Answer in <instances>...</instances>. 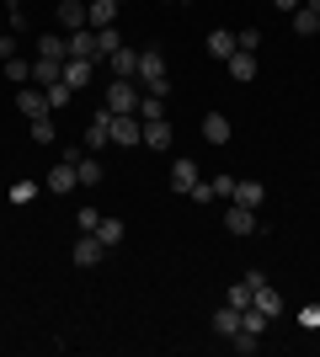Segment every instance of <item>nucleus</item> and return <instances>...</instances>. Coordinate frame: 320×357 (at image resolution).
Returning <instances> with one entry per match:
<instances>
[{
    "label": "nucleus",
    "mask_w": 320,
    "mask_h": 357,
    "mask_svg": "<svg viewBox=\"0 0 320 357\" xmlns=\"http://www.w3.org/2000/svg\"><path fill=\"white\" fill-rule=\"evenodd\" d=\"M139 91H150V96H166V59H160V48H139V70H134Z\"/></svg>",
    "instance_id": "f257e3e1"
},
{
    "label": "nucleus",
    "mask_w": 320,
    "mask_h": 357,
    "mask_svg": "<svg viewBox=\"0 0 320 357\" xmlns=\"http://www.w3.org/2000/svg\"><path fill=\"white\" fill-rule=\"evenodd\" d=\"M112 144H123V149L144 144V123H139V112H112Z\"/></svg>",
    "instance_id": "f03ea898"
},
{
    "label": "nucleus",
    "mask_w": 320,
    "mask_h": 357,
    "mask_svg": "<svg viewBox=\"0 0 320 357\" xmlns=\"http://www.w3.org/2000/svg\"><path fill=\"white\" fill-rule=\"evenodd\" d=\"M139 96H144L139 80H112V86H107V112H134Z\"/></svg>",
    "instance_id": "7ed1b4c3"
},
{
    "label": "nucleus",
    "mask_w": 320,
    "mask_h": 357,
    "mask_svg": "<svg viewBox=\"0 0 320 357\" xmlns=\"http://www.w3.org/2000/svg\"><path fill=\"white\" fill-rule=\"evenodd\" d=\"M16 107H22V118H48V112H54V107H48V91L43 86H22L16 91Z\"/></svg>",
    "instance_id": "20e7f679"
},
{
    "label": "nucleus",
    "mask_w": 320,
    "mask_h": 357,
    "mask_svg": "<svg viewBox=\"0 0 320 357\" xmlns=\"http://www.w3.org/2000/svg\"><path fill=\"white\" fill-rule=\"evenodd\" d=\"M80 144L91 149V155H96V149H107V144H112V112H107V107L96 112L91 123H86V139H80Z\"/></svg>",
    "instance_id": "39448f33"
},
{
    "label": "nucleus",
    "mask_w": 320,
    "mask_h": 357,
    "mask_svg": "<svg viewBox=\"0 0 320 357\" xmlns=\"http://www.w3.org/2000/svg\"><path fill=\"white\" fill-rule=\"evenodd\" d=\"M224 229H229V235H257L261 219H257V208H241V203H229V208H224Z\"/></svg>",
    "instance_id": "423d86ee"
},
{
    "label": "nucleus",
    "mask_w": 320,
    "mask_h": 357,
    "mask_svg": "<svg viewBox=\"0 0 320 357\" xmlns=\"http://www.w3.org/2000/svg\"><path fill=\"white\" fill-rule=\"evenodd\" d=\"M102 64L112 70V80H134V70H139V48H112Z\"/></svg>",
    "instance_id": "0eeeda50"
},
{
    "label": "nucleus",
    "mask_w": 320,
    "mask_h": 357,
    "mask_svg": "<svg viewBox=\"0 0 320 357\" xmlns=\"http://www.w3.org/2000/svg\"><path fill=\"white\" fill-rule=\"evenodd\" d=\"M70 59H96V64H102V43H96V32H91V27L70 32Z\"/></svg>",
    "instance_id": "6e6552de"
},
{
    "label": "nucleus",
    "mask_w": 320,
    "mask_h": 357,
    "mask_svg": "<svg viewBox=\"0 0 320 357\" xmlns=\"http://www.w3.org/2000/svg\"><path fill=\"white\" fill-rule=\"evenodd\" d=\"M102 256H107V245L91 235V229H80V240H75V267H96Z\"/></svg>",
    "instance_id": "1a4fd4ad"
},
{
    "label": "nucleus",
    "mask_w": 320,
    "mask_h": 357,
    "mask_svg": "<svg viewBox=\"0 0 320 357\" xmlns=\"http://www.w3.org/2000/svg\"><path fill=\"white\" fill-rule=\"evenodd\" d=\"M198 187V165L187 160V155H176L171 160V192H192Z\"/></svg>",
    "instance_id": "9d476101"
},
{
    "label": "nucleus",
    "mask_w": 320,
    "mask_h": 357,
    "mask_svg": "<svg viewBox=\"0 0 320 357\" xmlns=\"http://www.w3.org/2000/svg\"><path fill=\"white\" fill-rule=\"evenodd\" d=\"M229 203H241V208H261V203H267V187H261V181H241V176H235Z\"/></svg>",
    "instance_id": "9b49d317"
},
{
    "label": "nucleus",
    "mask_w": 320,
    "mask_h": 357,
    "mask_svg": "<svg viewBox=\"0 0 320 357\" xmlns=\"http://www.w3.org/2000/svg\"><path fill=\"white\" fill-rule=\"evenodd\" d=\"M91 75H96V59H64V86L70 91L91 86Z\"/></svg>",
    "instance_id": "f8f14e48"
},
{
    "label": "nucleus",
    "mask_w": 320,
    "mask_h": 357,
    "mask_svg": "<svg viewBox=\"0 0 320 357\" xmlns=\"http://www.w3.org/2000/svg\"><path fill=\"white\" fill-rule=\"evenodd\" d=\"M213 336H241V310H235V304H219V310H213Z\"/></svg>",
    "instance_id": "ddd939ff"
},
{
    "label": "nucleus",
    "mask_w": 320,
    "mask_h": 357,
    "mask_svg": "<svg viewBox=\"0 0 320 357\" xmlns=\"http://www.w3.org/2000/svg\"><path fill=\"white\" fill-rule=\"evenodd\" d=\"M229 75H235V80H241V86H251V80H257V54H245V48H235V54H229Z\"/></svg>",
    "instance_id": "4468645a"
},
{
    "label": "nucleus",
    "mask_w": 320,
    "mask_h": 357,
    "mask_svg": "<svg viewBox=\"0 0 320 357\" xmlns=\"http://www.w3.org/2000/svg\"><path fill=\"white\" fill-rule=\"evenodd\" d=\"M59 80H64V64L59 59H32V86H59Z\"/></svg>",
    "instance_id": "2eb2a0df"
},
{
    "label": "nucleus",
    "mask_w": 320,
    "mask_h": 357,
    "mask_svg": "<svg viewBox=\"0 0 320 357\" xmlns=\"http://www.w3.org/2000/svg\"><path fill=\"white\" fill-rule=\"evenodd\" d=\"M75 181H80V176H75V160H64V165H54V171H48V192L64 197V192H75Z\"/></svg>",
    "instance_id": "dca6fc26"
},
{
    "label": "nucleus",
    "mask_w": 320,
    "mask_h": 357,
    "mask_svg": "<svg viewBox=\"0 0 320 357\" xmlns=\"http://www.w3.org/2000/svg\"><path fill=\"white\" fill-rule=\"evenodd\" d=\"M118 22V0H91L86 6V27H112Z\"/></svg>",
    "instance_id": "f3484780"
},
{
    "label": "nucleus",
    "mask_w": 320,
    "mask_h": 357,
    "mask_svg": "<svg viewBox=\"0 0 320 357\" xmlns=\"http://www.w3.org/2000/svg\"><path fill=\"white\" fill-rule=\"evenodd\" d=\"M38 59H70V38H59V32H43V38H38Z\"/></svg>",
    "instance_id": "a211bd4d"
},
{
    "label": "nucleus",
    "mask_w": 320,
    "mask_h": 357,
    "mask_svg": "<svg viewBox=\"0 0 320 357\" xmlns=\"http://www.w3.org/2000/svg\"><path fill=\"white\" fill-rule=\"evenodd\" d=\"M75 176H80V187H96V181H102V176H107V165H102V160H96L91 149H86V155H80V160H75Z\"/></svg>",
    "instance_id": "6ab92c4d"
},
{
    "label": "nucleus",
    "mask_w": 320,
    "mask_h": 357,
    "mask_svg": "<svg viewBox=\"0 0 320 357\" xmlns=\"http://www.w3.org/2000/svg\"><path fill=\"white\" fill-rule=\"evenodd\" d=\"M251 304H257L261 314H273V320H277V314H283V294H277L273 283H261L257 294H251Z\"/></svg>",
    "instance_id": "aec40b11"
},
{
    "label": "nucleus",
    "mask_w": 320,
    "mask_h": 357,
    "mask_svg": "<svg viewBox=\"0 0 320 357\" xmlns=\"http://www.w3.org/2000/svg\"><path fill=\"white\" fill-rule=\"evenodd\" d=\"M59 27H70V32L86 27V0H59Z\"/></svg>",
    "instance_id": "412c9836"
},
{
    "label": "nucleus",
    "mask_w": 320,
    "mask_h": 357,
    "mask_svg": "<svg viewBox=\"0 0 320 357\" xmlns=\"http://www.w3.org/2000/svg\"><path fill=\"white\" fill-rule=\"evenodd\" d=\"M241 331H251V336H267V331H273V314H261L257 304H245V310H241Z\"/></svg>",
    "instance_id": "4be33fe9"
},
{
    "label": "nucleus",
    "mask_w": 320,
    "mask_h": 357,
    "mask_svg": "<svg viewBox=\"0 0 320 357\" xmlns=\"http://www.w3.org/2000/svg\"><path fill=\"white\" fill-rule=\"evenodd\" d=\"M203 139H208V144H229V118L224 112H208V118H203Z\"/></svg>",
    "instance_id": "5701e85b"
},
{
    "label": "nucleus",
    "mask_w": 320,
    "mask_h": 357,
    "mask_svg": "<svg viewBox=\"0 0 320 357\" xmlns=\"http://www.w3.org/2000/svg\"><path fill=\"white\" fill-rule=\"evenodd\" d=\"M171 139H176V134H171V123H166V118L144 123V144H150V149H171Z\"/></svg>",
    "instance_id": "b1692460"
},
{
    "label": "nucleus",
    "mask_w": 320,
    "mask_h": 357,
    "mask_svg": "<svg viewBox=\"0 0 320 357\" xmlns=\"http://www.w3.org/2000/svg\"><path fill=\"white\" fill-rule=\"evenodd\" d=\"M91 235H96V240H102L107 251H112V245H118V240H123V219H112V213H102V224H96Z\"/></svg>",
    "instance_id": "393cba45"
},
{
    "label": "nucleus",
    "mask_w": 320,
    "mask_h": 357,
    "mask_svg": "<svg viewBox=\"0 0 320 357\" xmlns=\"http://www.w3.org/2000/svg\"><path fill=\"white\" fill-rule=\"evenodd\" d=\"M294 32H299V38H315V32H320V11L299 6V11H294Z\"/></svg>",
    "instance_id": "a878e982"
},
{
    "label": "nucleus",
    "mask_w": 320,
    "mask_h": 357,
    "mask_svg": "<svg viewBox=\"0 0 320 357\" xmlns=\"http://www.w3.org/2000/svg\"><path fill=\"white\" fill-rule=\"evenodd\" d=\"M160 102H166V96H150V91H144V96H139V107H134V112H139V123L166 118V107H160Z\"/></svg>",
    "instance_id": "bb28decb"
},
{
    "label": "nucleus",
    "mask_w": 320,
    "mask_h": 357,
    "mask_svg": "<svg viewBox=\"0 0 320 357\" xmlns=\"http://www.w3.org/2000/svg\"><path fill=\"white\" fill-rule=\"evenodd\" d=\"M208 54L213 59H229V54H235V32H224V27L208 32Z\"/></svg>",
    "instance_id": "cd10ccee"
},
{
    "label": "nucleus",
    "mask_w": 320,
    "mask_h": 357,
    "mask_svg": "<svg viewBox=\"0 0 320 357\" xmlns=\"http://www.w3.org/2000/svg\"><path fill=\"white\" fill-rule=\"evenodd\" d=\"M0 70H6V80H16V86H22V80H32V64L16 59V54H11V59H0Z\"/></svg>",
    "instance_id": "c85d7f7f"
},
{
    "label": "nucleus",
    "mask_w": 320,
    "mask_h": 357,
    "mask_svg": "<svg viewBox=\"0 0 320 357\" xmlns=\"http://www.w3.org/2000/svg\"><path fill=\"white\" fill-rule=\"evenodd\" d=\"M32 144H54V112H48V118H32Z\"/></svg>",
    "instance_id": "c756f323"
},
{
    "label": "nucleus",
    "mask_w": 320,
    "mask_h": 357,
    "mask_svg": "<svg viewBox=\"0 0 320 357\" xmlns=\"http://www.w3.org/2000/svg\"><path fill=\"white\" fill-rule=\"evenodd\" d=\"M208 192H213V203H229V192H235V176H229V171H224V176H213V181H208Z\"/></svg>",
    "instance_id": "7c9ffc66"
},
{
    "label": "nucleus",
    "mask_w": 320,
    "mask_h": 357,
    "mask_svg": "<svg viewBox=\"0 0 320 357\" xmlns=\"http://www.w3.org/2000/svg\"><path fill=\"white\" fill-rule=\"evenodd\" d=\"M6 27H11V32H27V11H22V0L6 6Z\"/></svg>",
    "instance_id": "2f4dec72"
},
{
    "label": "nucleus",
    "mask_w": 320,
    "mask_h": 357,
    "mask_svg": "<svg viewBox=\"0 0 320 357\" xmlns=\"http://www.w3.org/2000/svg\"><path fill=\"white\" fill-rule=\"evenodd\" d=\"M229 347H235V352H241V357H251V352H257V347H261V336H251V331H241V336H229Z\"/></svg>",
    "instance_id": "473e14b6"
},
{
    "label": "nucleus",
    "mask_w": 320,
    "mask_h": 357,
    "mask_svg": "<svg viewBox=\"0 0 320 357\" xmlns=\"http://www.w3.org/2000/svg\"><path fill=\"white\" fill-rule=\"evenodd\" d=\"M257 43H261V32H257V27L235 32V48H245V54H257Z\"/></svg>",
    "instance_id": "72a5a7b5"
},
{
    "label": "nucleus",
    "mask_w": 320,
    "mask_h": 357,
    "mask_svg": "<svg viewBox=\"0 0 320 357\" xmlns=\"http://www.w3.org/2000/svg\"><path fill=\"white\" fill-rule=\"evenodd\" d=\"M224 304H235V310H245V304H251V288H245V283H235V288H229V294H224Z\"/></svg>",
    "instance_id": "f704fd0d"
},
{
    "label": "nucleus",
    "mask_w": 320,
    "mask_h": 357,
    "mask_svg": "<svg viewBox=\"0 0 320 357\" xmlns=\"http://www.w3.org/2000/svg\"><path fill=\"white\" fill-rule=\"evenodd\" d=\"M70 96H75V91L64 86V80H59V86H48V107H64V102H70Z\"/></svg>",
    "instance_id": "c9c22d12"
},
{
    "label": "nucleus",
    "mask_w": 320,
    "mask_h": 357,
    "mask_svg": "<svg viewBox=\"0 0 320 357\" xmlns=\"http://www.w3.org/2000/svg\"><path fill=\"white\" fill-rule=\"evenodd\" d=\"M32 197H38V187H32V181H16V187H11V203H32Z\"/></svg>",
    "instance_id": "e433bc0d"
},
{
    "label": "nucleus",
    "mask_w": 320,
    "mask_h": 357,
    "mask_svg": "<svg viewBox=\"0 0 320 357\" xmlns=\"http://www.w3.org/2000/svg\"><path fill=\"white\" fill-rule=\"evenodd\" d=\"M75 224H80V229H96V224H102V208H80Z\"/></svg>",
    "instance_id": "4c0bfd02"
},
{
    "label": "nucleus",
    "mask_w": 320,
    "mask_h": 357,
    "mask_svg": "<svg viewBox=\"0 0 320 357\" xmlns=\"http://www.w3.org/2000/svg\"><path fill=\"white\" fill-rule=\"evenodd\" d=\"M299 326H305V331L320 326V304H305V310H299Z\"/></svg>",
    "instance_id": "58836bf2"
},
{
    "label": "nucleus",
    "mask_w": 320,
    "mask_h": 357,
    "mask_svg": "<svg viewBox=\"0 0 320 357\" xmlns=\"http://www.w3.org/2000/svg\"><path fill=\"white\" fill-rule=\"evenodd\" d=\"M273 6H277V11H283V16H294V11H299V6H305V0H273Z\"/></svg>",
    "instance_id": "ea45409f"
},
{
    "label": "nucleus",
    "mask_w": 320,
    "mask_h": 357,
    "mask_svg": "<svg viewBox=\"0 0 320 357\" xmlns=\"http://www.w3.org/2000/svg\"><path fill=\"white\" fill-rule=\"evenodd\" d=\"M305 6H310V11H320V0H305Z\"/></svg>",
    "instance_id": "a19ab883"
},
{
    "label": "nucleus",
    "mask_w": 320,
    "mask_h": 357,
    "mask_svg": "<svg viewBox=\"0 0 320 357\" xmlns=\"http://www.w3.org/2000/svg\"><path fill=\"white\" fill-rule=\"evenodd\" d=\"M0 38H6V22H0Z\"/></svg>",
    "instance_id": "79ce46f5"
},
{
    "label": "nucleus",
    "mask_w": 320,
    "mask_h": 357,
    "mask_svg": "<svg viewBox=\"0 0 320 357\" xmlns=\"http://www.w3.org/2000/svg\"><path fill=\"white\" fill-rule=\"evenodd\" d=\"M118 6H123V0H118Z\"/></svg>",
    "instance_id": "37998d69"
}]
</instances>
